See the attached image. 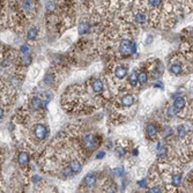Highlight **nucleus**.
Here are the masks:
<instances>
[{"label":"nucleus","mask_w":193,"mask_h":193,"mask_svg":"<svg viewBox=\"0 0 193 193\" xmlns=\"http://www.w3.org/2000/svg\"><path fill=\"white\" fill-rule=\"evenodd\" d=\"M68 167H70L71 169H72L73 174H78V172L81 170L82 164H81V162H80L79 160H72V161L70 162V164H68Z\"/></svg>","instance_id":"9b49d317"},{"label":"nucleus","mask_w":193,"mask_h":193,"mask_svg":"<svg viewBox=\"0 0 193 193\" xmlns=\"http://www.w3.org/2000/svg\"><path fill=\"white\" fill-rule=\"evenodd\" d=\"M96 183V175L95 174H88L84 178H83V185L87 187H91L95 185Z\"/></svg>","instance_id":"1a4fd4ad"},{"label":"nucleus","mask_w":193,"mask_h":193,"mask_svg":"<svg viewBox=\"0 0 193 193\" xmlns=\"http://www.w3.org/2000/svg\"><path fill=\"white\" fill-rule=\"evenodd\" d=\"M146 133H147V136H148V138L154 139V138L156 136V134H157V126H156L154 123L148 124L146 127Z\"/></svg>","instance_id":"423d86ee"},{"label":"nucleus","mask_w":193,"mask_h":193,"mask_svg":"<svg viewBox=\"0 0 193 193\" xmlns=\"http://www.w3.org/2000/svg\"><path fill=\"white\" fill-rule=\"evenodd\" d=\"M30 106L34 111H37L42 108V100L38 97V96H34L31 101H30Z\"/></svg>","instance_id":"9d476101"},{"label":"nucleus","mask_w":193,"mask_h":193,"mask_svg":"<svg viewBox=\"0 0 193 193\" xmlns=\"http://www.w3.org/2000/svg\"><path fill=\"white\" fill-rule=\"evenodd\" d=\"M183 71H184V67L179 63V60H174L170 63L169 72L172 75H181V74H183Z\"/></svg>","instance_id":"20e7f679"},{"label":"nucleus","mask_w":193,"mask_h":193,"mask_svg":"<svg viewBox=\"0 0 193 193\" xmlns=\"http://www.w3.org/2000/svg\"><path fill=\"white\" fill-rule=\"evenodd\" d=\"M53 81V76L51 75V74H47V76H45V80H44V82L47 83V84H51Z\"/></svg>","instance_id":"a878e982"},{"label":"nucleus","mask_w":193,"mask_h":193,"mask_svg":"<svg viewBox=\"0 0 193 193\" xmlns=\"http://www.w3.org/2000/svg\"><path fill=\"white\" fill-rule=\"evenodd\" d=\"M103 156H104V153L101 152V153H100V155H97V158H102Z\"/></svg>","instance_id":"7c9ffc66"},{"label":"nucleus","mask_w":193,"mask_h":193,"mask_svg":"<svg viewBox=\"0 0 193 193\" xmlns=\"http://www.w3.org/2000/svg\"><path fill=\"white\" fill-rule=\"evenodd\" d=\"M113 74L118 80H124L127 75V67H125L123 65H117L113 68Z\"/></svg>","instance_id":"39448f33"},{"label":"nucleus","mask_w":193,"mask_h":193,"mask_svg":"<svg viewBox=\"0 0 193 193\" xmlns=\"http://www.w3.org/2000/svg\"><path fill=\"white\" fill-rule=\"evenodd\" d=\"M82 145L89 150H93L97 146V140L93 134H84L82 135Z\"/></svg>","instance_id":"f03ea898"},{"label":"nucleus","mask_w":193,"mask_h":193,"mask_svg":"<svg viewBox=\"0 0 193 193\" xmlns=\"http://www.w3.org/2000/svg\"><path fill=\"white\" fill-rule=\"evenodd\" d=\"M119 52L124 56H129V54L135 53L136 52V44L134 42L127 40V38H124L123 41L119 43Z\"/></svg>","instance_id":"f257e3e1"},{"label":"nucleus","mask_w":193,"mask_h":193,"mask_svg":"<svg viewBox=\"0 0 193 193\" xmlns=\"http://www.w3.org/2000/svg\"><path fill=\"white\" fill-rule=\"evenodd\" d=\"M148 4L152 7H157L161 4V0H148Z\"/></svg>","instance_id":"393cba45"},{"label":"nucleus","mask_w":193,"mask_h":193,"mask_svg":"<svg viewBox=\"0 0 193 193\" xmlns=\"http://www.w3.org/2000/svg\"><path fill=\"white\" fill-rule=\"evenodd\" d=\"M37 34H38V29L34 27V28H30L29 31H28V34H27V38H28V41H34L36 37H37Z\"/></svg>","instance_id":"2eb2a0df"},{"label":"nucleus","mask_w":193,"mask_h":193,"mask_svg":"<svg viewBox=\"0 0 193 193\" xmlns=\"http://www.w3.org/2000/svg\"><path fill=\"white\" fill-rule=\"evenodd\" d=\"M154 87L155 88H163V86H162L160 82H157V83H155V84H154Z\"/></svg>","instance_id":"c756f323"},{"label":"nucleus","mask_w":193,"mask_h":193,"mask_svg":"<svg viewBox=\"0 0 193 193\" xmlns=\"http://www.w3.org/2000/svg\"><path fill=\"white\" fill-rule=\"evenodd\" d=\"M129 83L132 87H135V86L138 84V73H136L135 71L131 73V75H129Z\"/></svg>","instance_id":"a211bd4d"},{"label":"nucleus","mask_w":193,"mask_h":193,"mask_svg":"<svg viewBox=\"0 0 193 193\" xmlns=\"http://www.w3.org/2000/svg\"><path fill=\"white\" fill-rule=\"evenodd\" d=\"M4 115H5V111H4V109H1L0 108V120L4 118Z\"/></svg>","instance_id":"cd10ccee"},{"label":"nucleus","mask_w":193,"mask_h":193,"mask_svg":"<svg viewBox=\"0 0 193 193\" xmlns=\"http://www.w3.org/2000/svg\"><path fill=\"white\" fill-rule=\"evenodd\" d=\"M89 29H90V26L88 23H86V22H82V23H80V26H79V33L82 34V35L87 34L88 31H89Z\"/></svg>","instance_id":"6ab92c4d"},{"label":"nucleus","mask_w":193,"mask_h":193,"mask_svg":"<svg viewBox=\"0 0 193 193\" xmlns=\"http://www.w3.org/2000/svg\"><path fill=\"white\" fill-rule=\"evenodd\" d=\"M116 171H118V176H123V172H124V170L122 169V168H119L118 170H116Z\"/></svg>","instance_id":"c85d7f7f"},{"label":"nucleus","mask_w":193,"mask_h":193,"mask_svg":"<svg viewBox=\"0 0 193 193\" xmlns=\"http://www.w3.org/2000/svg\"><path fill=\"white\" fill-rule=\"evenodd\" d=\"M178 112L179 111H178L174 105L168 108V116H169V117H176V116L178 115Z\"/></svg>","instance_id":"412c9836"},{"label":"nucleus","mask_w":193,"mask_h":193,"mask_svg":"<svg viewBox=\"0 0 193 193\" xmlns=\"http://www.w3.org/2000/svg\"><path fill=\"white\" fill-rule=\"evenodd\" d=\"M148 192H155V193H158V192H162V188L158 186H155V187H152V188H149V191Z\"/></svg>","instance_id":"bb28decb"},{"label":"nucleus","mask_w":193,"mask_h":193,"mask_svg":"<svg viewBox=\"0 0 193 193\" xmlns=\"http://www.w3.org/2000/svg\"><path fill=\"white\" fill-rule=\"evenodd\" d=\"M171 184L174 186H179L181 184V174H174L171 176Z\"/></svg>","instance_id":"4468645a"},{"label":"nucleus","mask_w":193,"mask_h":193,"mask_svg":"<svg viewBox=\"0 0 193 193\" xmlns=\"http://www.w3.org/2000/svg\"><path fill=\"white\" fill-rule=\"evenodd\" d=\"M174 106H175L178 111L183 110V109H184V106H185V100H184L181 96L176 97L175 101H174Z\"/></svg>","instance_id":"ddd939ff"},{"label":"nucleus","mask_w":193,"mask_h":193,"mask_svg":"<svg viewBox=\"0 0 193 193\" xmlns=\"http://www.w3.org/2000/svg\"><path fill=\"white\" fill-rule=\"evenodd\" d=\"M134 104V96L129 95V94H126L122 97V105L125 106V108H131Z\"/></svg>","instance_id":"6e6552de"},{"label":"nucleus","mask_w":193,"mask_h":193,"mask_svg":"<svg viewBox=\"0 0 193 193\" xmlns=\"http://www.w3.org/2000/svg\"><path fill=\"white\" fill-rule=\"evenodd\" d=\"M22 8H23L24 12H30V11L34 8L33 0H24L23 2H22Z\"/></svg>","instance_id":"f3484780"},{"label":"nucleus","mask_w":193,"mask_h":193,"mask_svg":"<svg viewBox=\"0 0 193 193\" xmlns=\"http://www.w3.org/2000/svg\"><path fill=\"white\" fill-rule=\"evenodd\" d=\"M177 133H178V135H179V138H184L185 135H186V129H185V127L184 126H178L177 127Z\"/></svg>","instance_id":"5701e85b"},{"label":"nucleus","mask_w":193,"mask_h":193,"mask_svg":"<svg viewBox=\"0 0 193 193\" xmlns=\"http://www.w3.org/2000/svg\"><path fill=\"white\" fill-rule=\"evenodd\" d=\"M18 162L20 165H26V164L29 163V155H28V153L26 152L20 153L18 157Z\"/></svg>","instance_id":"f8f14e48"},{"label":"nucleus","mask_w":193,"mask_h":193,"mask_svg":"<svg viewBox=\"0 0 193 193\" xmlns=\"http://www.w3.org/2000/svg\"><path fill=\"white\" fill-rule=\"evenodd\" d=\"M116 156H118V157H122V156H124L125 155V149L124 148H122V147H117L116 148Z\"/></svg>","instance_id":"b1692460"},{"label":"nucleus","mask_w":193,"mask_h":193,"mask_svg":"<svg viewBox=\"0 0 193 193\" xmlns=\"http://www.w3.org/2000/svg\"><path fill=\"white\" fill-rule=\"evenodd\" d=\"M103 88H104V86H103L102 80H100V79H95V80L91 81V89H93L94 93H96V94L102 93V91H103Z\"/></svg>","instance_id":"0eeeda50"},{"label":"nucleus","mask_w":193,"mask_h":193,"mask_svg":"<svg viewBox=\"0 0 193 193\" xmlns=\"http://www.w3.org/2000/svg\"><path fill=\"white\" fill-rule=\"evenodd\" d=\"M147 80H148V74H147L146 72L141 71L140 73L138 74V82H140L141 84H143V83L147 82Z\"/></svg>","instance_id":"aec40b11"},{"label":"nucleus","mask_w":193,"mask_h":193,"mask_svg":"<svg viewBox=\"0 0 193 193\" xmlns=\"http://www.w3.org/2000/svg\"><path fill=\"white\" fill-rule=\"evenodd\" d=\"M34 134H35L36 139L38 140H44L47 135V129L45 125L43 124H37L34 127Z\"/></svg>","instance_id":"7ed1b4c3"},{"label":"nucleus","mask_w":193,"mask_h":193,"mask_svg":"<svg viewBox=\"0 0 193 193\" xmlns=\"http://www.w3.org/2000/svg\"><path fill=\"white\" fill-rule=\"evenodd\" d=\"M146 19H147V16L145 13L138 12L135 14V22H136V23H139V24L145 23V22H146Z\"/></svg>","instance_id":"dca6fc26"},{"label":"nucleus","mask_w":193,"mask_h":193,"mask_svg":"<svg viewBox=\"0 0 193 193\" xmlns=\"http://www.w3.org/2000/svg\"><path fill=\"white\" fill-rule=\"evenodd\" d=\"M20 52L22 53L23 56H28L30 53V47L29 45H27V44H24V45H22L21 49H20Z\"/></svg>","instance_id":"4be33fe9"}]
</instances>
